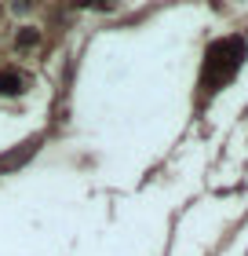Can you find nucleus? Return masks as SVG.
<instances>
[{"label":"nucleus","instance_id":"f03ea898","mask_svg":"<svg viewBox=\"0 0 248 256\" xmlns=\"http://www.w3.org/2000/svg\"><path fill=\"white\" fill-rule=\"evenodd\" d=\"M15 92H22V77L15 70H4L0 74V96H15Z\"/></svg>","mask_w":248,"mask_h":256},{"label":"nucleus","instance_id":"f257e3e1","mask_svg":"<svg viewBox=\"0 0 248 256\" xmlns=\"http://www.w3.org/2000/svg\"><path fill=\"white\" fill-rule=\"evenodd\" d=\"M245 62V40L241 37H227V40H216L208 48V59H205V88H219L241 70Z\"/></svg>","mask_w":248,"mask_h":256}]
</instances>
